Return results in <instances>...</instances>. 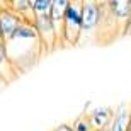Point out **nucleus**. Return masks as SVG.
<instances>
[{
	"instance_id": "412c9836",
	"label": "nucleus",
	"mask_w": 131,
	"mask_h": 131,
	"mask_svg": "<svg viewBox=\"0 0 131 131\" xmlns=\"http://www.w3.org/2000/svg\"><path fill=\"white\" fill-rule=\"evenodd\" d=\"M129 4H131V0H129Z\"/></svg>"
},
{
	"instance_id": "2eb2a0df",
	"label": "nucleus",
	"mask_w": 131,
	"mask_h": 131,
	"mask_svg": "<svg viewBox=\"0 0 131 131\" xmlns=\"http://www.w3.org/2000/svg\"><path fill=\"white\" fill-rule=\"evenodd\" d=\"M7 82H9V80H7V77H5L4 73H0V89H4L5 85H7Z\"/></svg>"
},
{
	"instance_id": "ddd939ff",
	"label": "nucleus",
	"mask_w": 131,
	"mask_h": 131,
	"mask_svg": "<svg viewBox=\"0 0 131 131\" xmlns=\"http://www.w3.org/2000/svg\"><path fill=\"white\" fill-rule=\"evenodd\" d=\"M119 27H121V36H129L131 34V15L119 26Z\"/></svg>"
},
{
	"instance_id": "4468645a",
	"label": "nucleus",
	"mask_w": 131,
	"mask_h": 131,
	"mask_svg": "<svg viewBox=\"0 0 131 131\" xmlns=\"http://www.w3.org/2000/svg\"><path fill=\"white\" fill-rule=\"evenodd\" d=\"M54 131H75V129L72 128V124H60L54 128Z\"/></svg>"
},
{
	"instance_id": "dca6fc26",
	"label": "nucleus",
	"mask_w": 131,
	"mask_h": 131,
	"mask_svg": "<svg viewBox=\"0 0 131 131\" xmlns=\"http://www.w3.org/2000/svg\"><path fill=\"white\" fill-rule=\"evenodd\" d=\"M89 2H95V4H104L106 0H89Z\"/></svg>"
},
{
	"instance_id": "7ed1b4c3",
	"label": "nucleus",
	"mask_w": 131,
	"mask_h": 131,
	"mask_svg": "<svg viewBox=\"0 0 131 131\" xmlns=\"http://www.w3.org/2000/svg\"><path fill=\"white\" fill-rule=\"evenodd\" d=\"M102 22V4L82 0V32L99 29Z\"/></svg>"
},
{
	"instance_id": "0eeeda50",
	"label": "nucleus",
	"mask_w": 131,
	"mask_h": 131,
	"mask_svg": "<svg viewBox=\"0 0 131 131\" xmlns=\"http://www.w3.org/2000/svg\"><path fill=\"white\" fill-rule=\"evenodd\" d=\"M106 7L109 14L117 26H121L131 15V4L129 0H106Z\"/></svg>"
},
{
	"instance_id": "6e6552de",
	"label": "nucleus",
	"mask_w": 131,
	"mask_h": 131,
	"mask_svg": "<svg viewBox=\"0 0 131 131\" xmlns=\"http://www.w3.org/2000/svg\"><path fill=\"white\" fill-rule=\"evenodd\" d=\"M4 5L17 15L24 17V19L32 20V12H31V0H5Z\"/></svg>"
},
{
	"instance_id": "423d86ee",
	"label": "nucleus",
	"mask_w": 131,
	"mask_h": 131,
	"mask_svg": "<svg viewBox=\"0 0 131 131\" xmlns=\"http://www.w3.org/2000/svg\"><path fill=\"white\" fill-rule=\"evenodd\" d=\"M129 124H131V106L121 104V106H117V109L112 114L107 131H128Z\"/></svg>"
},
{
	"instance_id": "9d476101",
	"label": "nucleus",
	"mask_w": 131,
	"mask_h": 131,
	"mask_svg": "<svg viewBox=\"0 0 131 131\" xmlns=\"http://www.w3.org/2000/svg\"><path fill=\"white\" fill-rule=\"evenodd\" d=\"M68 4H70V0H51V9H49V15H51V19L54 20V24L61 26V20H63V14L65 10H67Z\"/></svg>"
},
{
	"instance_id": "1a4fd4ad",
	"label": "nucleus",
	"mask_w": 131,
	"mask_h": 131,
	"mask_svg": "<svg viewBox=\"0 0 131 131\" xmlns=\"http://www.w3.org/2000/svg\"><path fill=\"white\" fill-rule=\"evenodd\" d=\"M15 72V65L12 63V60L9 56V51H7V44H5L4 39H0V73H4L7 80H10L9 75Z\"/></svg>"
},
{
	"instance_id": "9b49d317",
	"label": "nucleus",
	"mask_w": 131,
	"mask_h": 131,
	"mask_svg": "<svg viewBox=\"0 0 131 131\" xmlns=\"http://www.w3.org/2000/svg\"><path fill=\"white\" fill-rule=\"evenodd\" d=\"M49 9H51V0H31V12H32V15L49 14Z\"/></svg>"
},
{
	"instance_id": "39448f33",
	"label": "nucleus",
	"mask_w": 131,
	"mask_h": 131,
	"mask_svg": "<svg viewBox=\"0 0 131 131\" xmlns=\"http://www.w3.org/2000/svg\"><path fill=\"white\" fill-rule=\"evenodd\" d=\"M112 114H114V109L106 107V106H99V107H94L87 114V117L94 129H107L109 123L112 119Z\"/></svg>"
},
{
	"instance_id": "f8f14e48",
	"label": "nucleus",
	"mask_w": 131,
	"mask_h": 131,
	"mask_svg": "<svg viewBox=\"0 0 131 131\" xmlns=\"http://www.w3.org/2000/svg\"><path fill=\"white\" fill-rule=\"evenodd\" d=\"M72 128H73L75 131H92V129H94L92 124H90V121H89L87 114H83V116L77 117V119L73 121Z\"/></svg>"
},
{
	"instance_id": "f257e3e1",
	"label": "nucleus",
	"mask_w": 131,
	"mask_h": 131,
	"mask_svg": "<svg viewBox=\"0 0 131 131\" xmlns=\"http://www.w3.org/2000/svg\"><path fill=\"white\" fill-rule=\"evenodd\" d=\"M82 0L70 2L60 26V43L67 46L78 44L82 38Z\"/></svg>"
},
{
	"instance_id": "20e7f679",
	"label": "nucleus",
	"mask_w": 131,
	"mask_h": 131,
	"mask_svg": "<svg viewBox=\"0 0 131 131\" xmlns=\"http://www.w3.org/2000/svg\"><path fill=\"white\" fill-rule=\"evenodd\" d=\"M22 20H24V17H20L10 9H7L4 4L0 5V34H2V39L7 41Z\"/></svg>"
},
{
	"instance_id": "aec40b11",
	"label": "nucleus",
	"mask_w": 131,
	"mask_h": 131,
	"mask_svg": "<svg viewBox=\"0 0 131 131\" xmlns=\"http://www.w3.org/2000/svg\"><path fill=\"white\" fill-rule=\"evenodd\" d=\"M70 2H73V0H70Z\"/></svg>"
},
{
	"instance_id": "f3484780",
	"label": "nucleus",
	"mask_w": 131,
	"mask_h": 131,
	"mask_svg": "<svg viewBox=\"0 0 131 131\" xmlns=\"http://www.w3.org/2000/svg\"><path fill=\"white\" fill-rule=\"evenodd\" d=\"M92 131H107V129H92Z\"/></svg>"
},
{
	"instance_id": "6ab92c4d",
	"label": "nucleus",
	"mask_w": 131,
	"mask_h": 131,
	"mask_svg": "<svg viewBox=\"0 0 131 131\" xmlns=\"http://www.w3.org/2000/svg\"><path fill=\"white\" fill-rule=\"evenodd\" d=\"M0 39H2V34H0Z\"/></svg>"
},
{
	"instance_id": "a211bd4d",
	"label": "nucleus",
	"mask_w": 131,
	"mask_h": 131,
	"mask_svg": "<svg viewBox=\"0 0 131 131\" xmlns=\"http://www.w3.org/2000/svg\"><path fill=\"white\" fill-rule=\"evenodd\" d=\"M128 131H131V124H129V126H128Z\"/></svg>"
},
{
	"instance_id": "f03ea898",
	"label": "nucleus",
	"mask_w": 131,
	"mask_h": 131,
	"mask_svg": "<svg viewBox=\"0 0 131 131\" xmlns=\"http://www.w3.org/2000/svg\"><path fill=\"white\" fill-rule=\"evenodd\" d=\"M32 26L39 39V48L43 51H53L60 43V27L54 24L49 14L32 15Z\"/></svg>"
}]
</instances>
